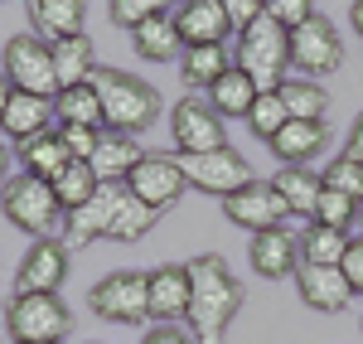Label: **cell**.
<instances>
[{
    "mask_svg": "<svg viewBox=\"0 0 363 344\" xmlns=\"http://www.w3.org/2000/svg\"><path fill=\"white\" fill-rule=\"evenodd\" d=\"M238 68H247L252 78L262 83V92L286 83V68H291V34L277 20H257L238 34Z\"/></svg>",
    "mask_w": 363,
    "mask_h": 344,
    "instance_id": "4",
    "label": "cell"
},
{
    "mask_svg": "<svg viewBox=\"0 0 363 344\" xmlns=\"http://www.w3.org/2000/svg\"><path fill=\"white\" fill-rule=\"evenodd\" d=\"M0 68H5V78L10 87H20V92H39V97H58V73H54V49H49V39H39V34H10L5 39V49H0Z\"/></svg>",
    "mask_w": 363,
    "mask_h": 344,
    "instance_id": "6",
    "label": "cell"
},
{
    "mask_svg": "<svg viewBox=\"0 0 363 344\" xmlns=\"http://www.w3.org/2000/svg\"><path fill=\"white\" fill-rule=\"evenodd\" d=\"M169 20L179 29L184 49H199V44H228V34H238L233 20H228L223 0H174Z\"/></svg>",
    "mask_w": 363,
    "mask_h": 344,
    "instance_id": "14",
    "label": "cell"
},
{
    "mask_svg": "<svg viewBox=\"0 0 363 344\" xmlns=\"http://www.w3.org/2000/svg\"><path fill=\"white\" fill-rule=\"evenodd\" d=\"M272 184H277V194L286 199L291 218H315V204L325 194V179L310 170V165H281L272 174Z\"/></svg>",
    "mask_w": 363,
    "mask_h": 344,
    "instance_id": "22",
    "label": "cell"
},
{
    "mask_svg": "<svg viewBox=\"0 0 363 344\" xmlns=\"http://www.w3.org/2000/svg\"><path fill=\"white\" fill-rule=\"evenodd\" d=\"M54 116H58V126H97V131H107V107H102V92L92 83L63 87L54 97Z\"/></svg>",
    "mask_w": 363,
    "mask_h": 344,
    "instance_id": "29",
    "label": "cell"
},
{
    "mask_svg": "<svg viewBox=\"0 0 363 344\" xmlns=\"http://www.w3.org/2000/svg\"><path fill=\"white\" fill-rule=\"evenodd\" d=\"M15 179V155H10V145H0V189Z\"/></svg>",
    "mask_w": 363,
    "mask_h": 344,
    "instance_id": "44",
    "label": "cell"
},
{
    "mask_svg": "<svg viewBox=\"0 0 363 344\" xmlns=\"http://www.w3.org/2000/svg\"><path fill=\"white\" fill-rule=\"evenodd\" d=\"M87 306H92V316L107 320V325H145L150 320V272H136V267L107 272L92 287Z\"/></svg>",
    "mask_w": 363,
    "mask_h": 344,
    "instance_id": "5",
    "label": "cell"
},
{
    "mask_svg": "<svg viewBox=\"0 0 363 344\" xmlns=\"http://www.w3.org/2000/svg\"><path fill=\"white\" fill-rule=\"evenodd\" d=\"M344 155H354V160H363V112L354 116V126H349V141H344Z\"/></svg>",
    "mask_w": 363,
    "mask_h": 344,
    "instance_id": "43",
    "label": "cell"
},
{
    "mask_svg": "<svg viewBox=\"0 0 363 344\" xmlns=\"http://www.w3.org/2000/svg\"><path fill=\"white\" fill-rule=\"evenodd\" d=\"M203 97H208V107H213L218 116H247L252 107H257V97H262V83L252 78L247 68H238V63H233V68H228V73L208 87Z\"/></svg>",
    "mask_w": 363,
    "mask_h": 344,
    "instance_id": "23",
    "label": "cell"
},
{
    "mask_svg": "<svg viewBox=\"0 0 363 344\" xmlns=\"http://www.w3.org/2000/svg\"><path fill=\"white\" fill-rule=\"evenodd\" d=\"M121 194H126L121 179H116V184H102L78 213H68V233H63V243H68V248H92V243H102L107 228H112V218H116Z\"/></svg>",
    "mask_w": 363,
    "mask_h": 344,
    "instance_id": "15",
    "label": "cell"
},
{
    "mask_svg": "<svg viewBox=\"0 0 363 344\" xmlns=\"http://www.w3.org/2000/svg\"><path fill=\"white\" fill-rule=\"evenodd\" d=\"M247 262H252V272H257V277H267V282L296 277V267H301V238H296L291 228H267V233H252Z\"/></svg>",
    "mask_w": 363,
    "mask_h": 344,
    "instance_id": "17",
    "label": "cell"
},
{
    "mask_svg": "<svg viewBox=\"0 0 363 344\" xmlns=\"http://www.w3.org/2000/svg\"><path fill=\"white\" fill-rule=\"evenodd\" d=\"M179 165H184V174H189V189L213 194V199H228V194H238L242 184L257 179L252 165H247V155H238L233 145L208 150V155H179Z\"/></svg>",
    "mask_w": 363,
    "mask_h": 344,
    "instance_id": "11",
    "label": "cell"
},
{
    "mask_svg": "<svg viewBox=\"0 0 363 344\" xmlns=\"http://www.w3.org/2000/svg\"><path fill=\"white\" fill-rule=\"evenodd\" d=\"M107 15H112V25H121V29H140L145 20L169 15V0H112Z\"/></svg>",
    "mask_w": 363,
    "mask_h": 344,
    "instance_id": "36",
    "label": "cell"
},
{
    "mask_svg": "<svg viewBox=\"0 0 363 344\" xmlns=\"http://www.w3.org/2000/svg\"><path fill=\"white\" fill-rule=\"evenodd\" d=\"M15 155H20V170H25V174L49 179V184H54L68 165H73V155H68V145H63V136H58V131H44V136H34V141L15 145Z\"/></svg>",
    "mask_w": 363,
    "mask_h": 344,
    "instance_id": "25",
    "label": "cell"
},
{
    "mask_svg": "<svg viewBox=\"0 0 363 344\" xmlns=\"http://www.w3.org/2000/svg\"><path fill=\"white\" fill-rule=\"evenodd\" d=\"M140 344H199L184 325H150L145 335H140Z\"/></svg>",
    "mask_w": 363,
    "mask_h": 344,
    "instance_id": "42",
    "label": "cell"
},
{
    "mask_svg": "<svg viewBox=\"0 0 363 344\" xmlns=\"http://www.w3.org/2000/svg\"><path fill=\"white\" fill-rule=\"evenodd\" d=\"M184 267H189V316H184L189 335L199 344H223L228 325L238 320L242 301H247L242 282L233 277V267L218 253H203V257L184 262Z\"/></svg>",
    "mask_w": 363,
    "mask_h": 344,
    "instance_id": "1",
    "label": "cell"
},
{
    "mask_svg": "<svg viewBox=\"0 0 363 344\" xmlns=\"http://www.w3.org/2000/svg\"><path fill=\"white\" fill-rule=\"evenodd\" d=\"M54 131L63 136V145H68L73 160H92L97 145H102V136H107V131H97V126H54Z\"/></svg>",
    "mask_w": 363,
    "mask_h": 344,
    "instance_id": "39",
    "label": "cell"
},
{
    "mask_svg": "<svg viewBox=\"0 0 363 344\" xmlns=\"http://www.w3.org/2000/svg\"><path fill=\"white\" fill-rule=\"evenodd\" d=\"M97 189H102V179H97V170H92L87 160H73V165L54 179V194H58V204H63V213H78Z\"/></svg>",
    "mask_w": 363,
    "mask_h": 344,
    "instance_id": "33",
    "label": "cell"
},
{
    "mask_svg": "<svg viewBox=\"0 0 363 344\" xmlns=\"http://www.w3.org/2000/svg\"><path fill=\"white\" fill-rule=\"evenodd\" d=\"M233 63H238V58L228 54V44H199V49H184V54H179V78H184L189 92H208Z\"/></svg>",
    "mask_w": 363,
    "mask_h": 344,
    "instance_id": "24",
    "label": "cell"
},
{
    "mask_svg": "<svg viewBox=\"0 0 363 344\" xmlns=\"http://www.w3.org/2000/svg\"><path fill=\"white\" fill-rule=\"evenodd\" d=\"M25 344H63V340H25Z\"/></svg>",
    "mask_w": 363,
    "mask_h": 344,
    "instance_id": "47",
    "label": "cell"
},
{
    "mask_svg": "<svg viewBox=\"0 0 363 344\" xmlns=\"http://www.w3.org/2000/svg\"><path fill=\"white\" fill-rule=\"evenodd\" d=\"M223 10H228V20H233V29L242 34L247 25H257L267 15V0H223Z\"/></svg>",
    "mask_w": 363,
    "mask_h": 344,
    "instance_id": "40",
    "label": "cell"
},
{
    "mask_svg": "<svg viewBox=\"0 0 363 344\" xmlns=\"http://www.w3.org/2000/svg\"><path fill=\"white\" fill-rule=\"evenodd\" d=\"M339 272L349 277L354 296H363V233H354V238H349V253H344V262H339Z\"/></svg>",
    "mask_w": 363,
    "mask_h": 344,
    "instance_id": "41",
    "label": "cell"
},
{
    "mask_svg": "<svg viewBox=\"0 0 363 344\" xmlns=\"http://www.w3.org/2000/svg\"><path fill=\"white\" fill-rule=\"evenodd\" d=\"M126 189H131L140 204H150L155 213H165V209H174V204L184 199L189 174H184V165H179L174 150H165V155H160V150H145L140 165L126 174Z\"/></svg>",
    "mask_w": 363,
    "mask_h": 344,
    "instance_id": "8",
    "label": "cell"
},
{
    "mask_svg": "<svg viewBox=\"0 0 363 344\" xmlns=\"http://www.w3.org/2000/svg\"><path fill=\"white\" fill-rule=\"evenodd\" d=\"M169 141L174 155H208V150H223L228 145V126L223 116L208 107V97H184L169 107Z\"/></svg>",
    "mask_w": 363,
    "mask_h": 344,
    "instance_id": "7",
    "label": "cell"
},
{
    "mask_svg": "<svg viewBox=\"0 0 363 344\" xmlns=\"http://www.w3.org/2000/svg\"><path fill=\"white\" fill-rule=\"evenodd\" d=\"M223 218L247 233H267V228H286L291 209H286V199L277 194L272 179H252V184H242L238 194L223 199Z\"/></svg>",
    "mask_w": 363,
    "mask_h": 344,
    "instance_id": "13",
    "label": "cell"
},
{
    "mask_svg": "<svg viewBox=\"0 0 363 344\" xmlns=\"http://www.w3.org/2000/svg\"><path fill=\"white\" fill-rule=\"evenodd\" d=\"M349 238L354 233L330 228V223H306L301 233V262H315V267H339L344 253H349Z\"/></svg>",
    "mask_w": 363,
    "mask_h": 344,
    "instance_id": "30",
    "label": "cell"
},
{
    "mask_svg": "<svg viewBox=\"0 0 363 344\" xmlns=\"http://www.w3.org/2000/svg\"><path fill=\"white\" fill-rule=\"evenodd\" d=\"M5 330L10 340H68L73 330V311L58 301V296H15L10 311H5Z\"/></svg>",
    "mask_w": 363,
    "mask_h": 344,
    "instance_id": "9",
    "label": "cell"
},
{
    "mask_svg": "<svg viewBox=\"0 0 363 344\" xmlns=\"http://www.w3.org/2000/svg\"><path fill=\"white\" fill-rule=\"evenodd\" d=\"M344 63V39H339L335 20L315 15L301 29H291V68H301V78H330Z\"/></svg>",
    "mask_w": 363,
    "mask_h": 344,
    "instance_id": "10",
    "label": "cell"
},
{
    "mask_svg": "<svg viewBox=\"0 0 363 344\" xmlns=\"http://www.w3.org/2000/svg\"><path fill=\"white\" fill-rule=\"evenodd\" d=\"M29 25L39 29V39H68V34H87V0H25Z\"/></svg>",
    "mask_w": 363,
    "mask_h": 344,
    "instance_id": "20",
    "label": "cell"
},
{
    "mask_svg": "<svg viewBox=\"0 0 363 344\" xmlns=\"http://www.w3.org/2000/svg\"><path fill=\"white\" fill-rule=\"evenodd\" d=\"M54 73H58V92L63 87H83L92 83L97 73V58H92V39L87 34H68V39H54Z\"/></svg>",
    "mask_w": 363,
    "mask_h": 344,
    "instance_id": "26",
    "label": "cell"
},
{
    "mask_svg": "<svg viewBox=\"0 0 363 344\" xmlns=\"http://www.w3.org/2000/svg\"><path fill=\"white\" fill-rule=\"evenodd\" d=\"M68 282V243L63 238H34L15 267V296H58Z\"/></svg>",
    "mask_w": 363,
    "mask_h": 344,
    "instance_id": "12",
    "label": "cell"
},
{
    "mask_svg": "<svg viewBox=\"0 0 363 344\" xmlns=\"http://www.w3.org/2000/svg\"><path fill=\"white\" fill-rule=\"evenodd\" d=\"M286 121H291V112H286V102H281L277 87H272V92H262V97H257V107L247 112L252 136H257V141H267V145L277 141V131L286 126Z\"/></svg>",
    "mask_w": 363,
    "mask_h": 344,
    "instance_id": "34",
    "label": "cell"
},
{
    "mask_svg": "<svg viewBox=\"0 0 363 344\" xmlns=\"http://www.w3.org/2000/svg\"><path fill=\"white\" fill-rule=\"evenodd\" d=\"M10 92H15V87H10V78H5V68H0V121H5V102H10Z\"/></svg>",
    "mask_w": 363,
    "mask_h": 344,
    "instance_id": "46",
    "label": "cell"
},
{
    "mask_svg": "<svg viewBox=\"0 0 363 344\" xmlns=\"http://www.w3.org/2000/svg\"><path fill=\"white\" fill-rule=\"evenodd\" d=\"M277 92H281L286 112L296 116V121H325V112H330V92L315 83V78H286Z\"/></svg>",
    "mask_w": 363,
    "mask_h": 344,
    "instance_id": "31",
    "label": "cell"
},
{
    "mask_svg": "<svg viewBox=\"0 0 363 344\" xmlns=\"http://www.w3.org/2000/svg\"><path fill=\"white\" fill-rule=\"evenodd\" d=\"M359 223H363V204H359Z\"/></svg>",
    "mask_w": 363,
    "mask_h": 344,
    "instance_id": "48",
    "label": "cell"
},
{
    "mask_svg": "<svg viewBox=\"0 0 363 344\" xmlns=\"http://www.w3.org/2000/svg\"><path fill=\"white\" fill-rule=\"evenodd\" d=\"M0 213H5V223H15L29 238H58V233H68V213L58 204L54 184L49 179H34L25 170L0 189Z\"/></svg>",
    "mask_w": 363,
    "mask_h": 344,
    "instance_id": "3",
    "label": "cell"
},
{
    "mask_svg": "<svg viewBox=\"0 0 363 344\" xmlns=\"http://www.w3.org/2000/svg\"><path fill=\"white\" fill-rule=\"evenodd\" d=\"M189 316V267L150 272V325H179Z\"/></svg>",
    "mask_w": 363,
    "mask_h": 344,
    "instance_id": "18",
    "label": "cell"
},
{
    "mask_svg": "<svg viewBox=\"0 0 363 344\" xmlns=\"http://www.w3.org/2000/svg\"><path fill=\"white\" fill-rule=\"evenodd\" d=\"M354 218H359V199H349V194H339V189H325L320 204H315V218H310V223H330V228L349 233Z\"/></svg>",
    "mask_w": 363,
    "mask_h": 344,
    "instance_id": "37",
    "label": "cell"
},
{
    "mask_svg": "<svg viewBox=\"0 0 363 344\" xmlns=\"http://www.w3.org/2000/svg\"><path fill=\"white\" fill-rule=\"evenodd\" d=\"M131 49H136V58H145V63H179L184 39H179L174 20L160 15V20H145L140 29H131Z\"/></svg>",
    "mask_w": 363,
    "mask_h": 344,
    "instance_id": "28",
    "label": "cell"
},
{
    "mask_svg": "<svg viewBox=\"0 0 363 344\" xmlns=\"http://www.w3.org/2000/svg\"><path fill=\"white\" fill-rule=\"evenodd\" d=\"M267 20H277L286 34L315 20V0H267Z\"/></svg>",
    "mask_w": 363,
    "mask_h": 344,
    "instance_id": "38",
    "label": "cell"
},
{
    "mask_svg": "<svg viewBox=\"0 0 363 344\" xmlns=\"http://www.w3.org/2000/svg\"><path fill=\"white\" fill-rule=\"evenodd\" d=\"M155 218H160V213H155L150 204H140L136 194L126 189V194H121V204H116L112 228H107V243H121V248H126V243H140L145 233L155 228Z\"/></svg>",
    "mask_w": 363,
    "mask_h": 344,
    "instance_id": "32",
    "label": "cell"
},
{
    "mask_svg": "<svg viewBox=\"0 0 363 344\" xmlns=\"http://www.w3.org/2000/svg\"><path fill=\"white\" fill-rule=\"evenodd\" d=\"M92 87L102 92V107H107V131L140 136L145 126H155V116H160V92L145 83V78L121 73V68H102V63H97Z\"/></svg>",
    "mask_w": 363,
    "mask_h": 344,
    "instance_id": "2",
    "label": "cell"
},
{
    "mask_svg": "<svg viewBox=\"0 0 363 344\" xmlns=\"http://www.w3.org/2000/svg\"><path fill=\"white\" fill-rule=\"evenodd\" d=\"M349 25H354V34L363 39V0H354V5H349Z\"/></svg>",
    "mask_w": 363,
    "mask_h": 344,
    "instance_id": "45",
    "label": "cell"
},
{
    "mask_svg": "<svg viewBox=\"0 0 363 344\" xmlns=\"http://www.w3.org/2000/svg\"><path fill=\"white\" fill-rule=\"evenodd\" d=\"M296 291H301V301H306L310 311H320V316H339L354 301L349 277L339 267H315V262H301L296 267Z\"/></svg>",
    "mask_w": 363,
    "mask_h": 344,
    "instance_id": "16",
    "label": "cell"
},
{
    "mask_svg": "<svg viewBox=\"0 0 363 344\" xmlns=\"http://www.w3.org/2000/svg\"><path fill=\"white\" fill-rule=\"evenodd\" d=\"M140 155H145V150L136 145V136L107 131V136H102V145H97V155H92L87 165L97 170V179H102V184H116V179L126 184V174L140 165Z\"/></svg>",
    "mask_w": 363,
    "mask_h": 344,
    "instance_id": "27",
    "label": "cell"
},
{
    "mask_svg": "<svg viewBox=\"0 0 363 344\" xmlns=\"http://www.w3.org/2000/svg\"><path fill=\"white\" fill-rule=\"evenodd\" d=\"M330 145V126L325 121H286L277 131V141H272V155H277L281 165H310L320 150Z\"/></svg>",
    "mask_w": 363,
    "mask_h": 344,
    "instance_id": "21",
    "label": "cell"
},
{
    "mask_svg": "<svg viewBox=\"0 0 363 344\" xmlns=\"http://www.w3.org/2000/svg\"><path fill=\"white\" fill-rule=\"evenodd\" d=\"M320 179H325V189H339V194H349V199L363 204V160H354V155H335V160L320 170Z\"/></svg>",
    "mask_w": 363,
    "mask_h": 344,
    "instance_id": "35",
    "label": "cell"
},
{
    "mask_svg": "<svg viewBox=\"0 0 363 344\" xmlns=\"http://www.w3.org/2000/svg\"><path fill=\"white\" fill-rule=\"evenodd\" d=\"M49 121H54V97H39V92H20V87H15L10 102H5L0 131L15 145H25V141H34V136H44Z\"/></svg>",
    "mask_w": 363,
    "mask_h": 344,
    "instance_id": "19",
    "label": "cell"
}]
</instances>
